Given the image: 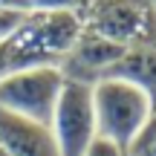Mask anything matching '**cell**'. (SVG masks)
Listing matches in <instances>:
<instances>
[{"label":"cell","instance_id":"6da1fadb","mask_svg":"<svg viewBox=\"0 0 156 156\" xmlns=\"http://www.w3.org/2000/svg\"><path fill=\"white\" fill-rule=\"evenodd\" d=\"M93 110L98 142H107L127 153V147L136 142L156 107L142 87H136L127 78L110 75L93 84Z\"/></svg>","mask_w":156,"mask_h":156},{"label":"cell","instance_id":"277c9868","mask_svg":"<svg viewBox=\"0 0 156 156\" xmlns=\"http://www.w3.org/2000/svg\"><path fill=\"white\" fill-rule=\"evenodd\" d=\"M49 133L55 139L58 156H84L98 142L93 110V84L64 78L55 113L49 122Z\"/></svg>","mask_w":156,"mask_h":156},{"label":"cell","instance_id":"7c38bea8","mask_svg":"<svg viewBox=\"0 0 156 156\" xmlns=\"http://www.w3.org/2000/svg\"><path fill=\"white\" fill-rule=\"evenodd\" d=\"M84 156H127V153L119 151V147H113V145H107V142H95Z\"/></svg>","mask_w":156,"mask_h":156},{"label":"cell","instance_id":"5b68a950","mask_svg":"<svg viewBox=\"0 0 156 156\" xmlns=\"http://www.w3.org/2000/svg\"><path fill=\"white\" fill-rule=\"evenodd\" d=\"M84 26L122 46H139L156 41L153 0H90Z\"/></svg>","mask_w":156,"mask_h":156},{"label":"cell","instance_id":"3957f363","mask_svg":"<svg viewBox=\"0 0 156 156\" xmlns=\"http://www.w3.org/2000/svg\"><path fill=\"white\" fill-rule=\"evenodd\" d=\"M64 87L61 67H26L0 81V110L49 127Z\"/></svg>","mask_w":156,"mask_h":156},{"label":"cell","instance_id":"7a4b0ae2","mask_svg":"<svg viewBox=\"0 0 156 156\" xmlns=\"http://www.w3.org/2000/svg\"><path fill=\"white\" fill-rule=\"evenodd\" d=\"M84 32V17L32 12L6 38L9 58L15 69L26 67H61L75 41Z\"/></svg>","mask_w":156,"mask_h":156},{"label":"cell","instance_id":"4fadbf2b","mask_svg":"<svg viewBox=\"0 0 156 156\" xmlns=\"http://www.w3.org/2000/svg\"><path fill=\"white\" fill-rule=\"evenodd\" d=\"M9 73H15V67H12V58H9V46H6V41H0V81H3Z\"/></svg>","mask_w":156,"mask_h":156},{"label":"cell","instance_id":"9c48e42d","mask_svg":"<svg viewBox=\"0 0 156 156\" xmlns=\"http://www.w3.org/2000/svg\"><path fill=\"white\" fill-rule=\"evenodd\" d=\"M32 12H49V15H78L84 17L90 0H29Z\"/></svg>","mask_w":156,"mask_h":156},{"label":"cell","instance_id":"8fae6325","mask_svg":"<svg viewBox=\"0 0 156 156\" xmlns=\"http://www.w3.org/2000/svg\"><path fill=\"white\" fill-rule=\"evenodd\" d=\"M0 12H3V15L26 17V15H32V3H29V0H0Z\"/></svg>","mask_w":156,"mask_h":156},{"label":"cell","instance_id":"52a82bcc","mask_svg":"<svg viewBox=\"0 0 156 156\" xmlns=\"http://www.w3.org/2000/svg\"><path fill=\"white\" fill-rule=\"evenodd\" d=\"M0 153L3 156H58L46 124L0 110Z\"/></svg>","mask_w":156,"mask_h":156},{"label":"cell","instance_id":"ba28073f","mask_svg":"<svg viewBox=\"0 0 156 156\" xmlns=\"http://www.w3.org/2000/svg\"><path fill=\"white\" fill-rule=\"evenodd\" d=\"M113 75L116 78H127L136 87H142L151 95V101L156 107V41L130 46V49L124 52V58L119 61V67L113 69Z\"/></svg>","mask_w":156,"mask_h":156},{"label":"cell","instance_id":"30bf717a","mask_svg":"<svg viewBox=\"0 0 156 156\" xmlns=\"http://www.w3.org/2000/svg\"><path fill=\"white\" fill-rule=\"evenodd\" d=\"M127 156H156V110L142 127V133L136 136V142L127 147Z\"/></svg>","mask_w":156,"mask_h":156},{"label":"cell","instance_id":"5bb4252c","mask_svg":"<svg viewBox=\"0 0 156 156\" xmlns=\"http://www.w3.org/2000/svg\"><path fill=\"white\" fill-rule=\"evenodd\" d=\"M153 12H156V0H153Z\"/></svg>","mask_w":156,"mask_h":156},{"label":"cell","instance_id":"8992f818","mask_svg":"<svg viewBox=\"0 0 156 156\" xmlns=\"http://www.w3.org/2000/svg\"><path fill=\"white\" fill-rule=\"evenodd\" d=\"M124 52H127V46L116 44V41H107V38H101L98 32L84 26L81 38L75 41L69 55L64 58L61 73H64V78H73V81L95 84V81H101V78L113 75V69L119 67Z\"/></svg>","mask_w":156,"mask_h":156}]
</instances>
